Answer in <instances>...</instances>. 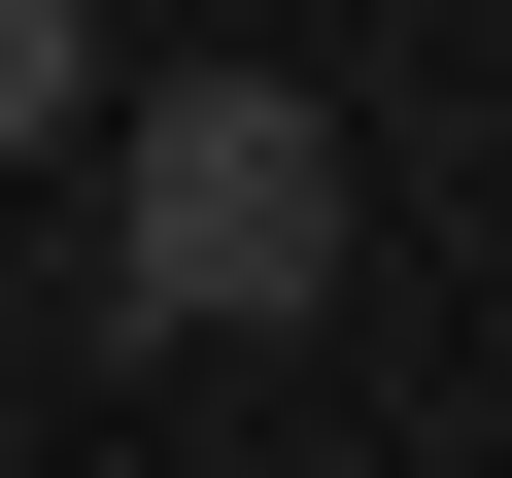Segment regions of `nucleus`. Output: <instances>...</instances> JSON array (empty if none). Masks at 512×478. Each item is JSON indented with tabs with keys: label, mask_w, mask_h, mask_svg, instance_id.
Segmentation results:
<instances>
[{
	"label": "nucleus",
	"mask_w": 512,
	"mask_h": 478,
	"mask_svg": "<svg viewBox=\"0 0 512 478\" xmlns=\"http://www.w3.org/2000/svg\"><path fill=\"white\" fill-rule=\"evenodd\" d=\"M103 308H137V342L342 308V103H308V69H137V137H103Z\"/></svg>",
	"instance_id": "obj_1"
},
{
	"label": "nucleus",
	"mask_w": 512,
	"mask_h": 478,
	"mask_svg": "<svg viewBox=\"0 0 512 478\" xmlns=\"http://www.w3.org/2000/svg\"><path fill=\"white\" fill-rule=\"evenodd\" d=\"M35 137H103V0H0V171Z\"/></svg>",
	"instance_id": "obj_2"
}]
</instances>
